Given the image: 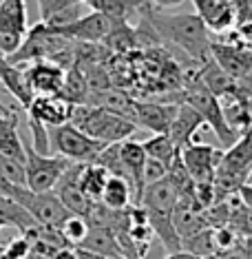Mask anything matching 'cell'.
<instances>
[{"label": "cell", "mask_w": 252, "mask_h": 259, "mask_svg": "<svg viewBox=\"0 0 252 259\" xmlns=\"http://www.w3.org/2000/svg\"><path fill=\"white\" fill-rule=\"evenodd\" d=\"M69 124H73L82 133H86L89 138L102 144H115L122 140H128L137 128L133 120L111 113L102 107H91V104H73Z\"/></svg>", "instance_id": "obj_2"}, {"label": "cell", "mask_w": 252, "mask_h": 259, "mask_svg": "<svg viewBox=\"0 0 252 259\" xmlns=\"http://www.w3.org/2000/svg\"><path fill=\"white\" fill-rule=\"evenodd\" d=\"M0 84L3 89L9 93L11 98L22 107V111L29 109L31 100L36 98L29 87V82L25 78V69H20V64H11L7 62V58H0Z\"/></svg>", "instance_id": "obj_15"}, {"label": "cell", "mask_w": 252, "mask_h": 259, "mask_svg": "<svg viewBox=\"0 0 252 259\" xmlns=\"http://www.w3.org/2000/svg\"><path fill=\"white\" fill-rule=\"evenodd\" d=\"M199 82H201V84L217 98L230 96V93H239L237 80H234L232 75H228L224 69L213 60V58H208L206 62H201V69H199Z\"/></svg>", "instance_id": "obj_18"}, {"label": "cell", "mask_w": 252, "mask_h": 259, "mask_svg": "<svg viewBox=\"0 0 252 259\" xmlns=\"http://www.w3.org/2000/svg\"><path fill=\"white\" fill-rule=\"evenodd\" d=\"M84 3L93 11H99L111 22V27H115L128 22L133 14H139V7L146 0H84Z\"/></svg>", "instance_id": "obj_20"}, {"label": "cell", "mask_w": 252, "mask_h": 259, "mask_svg": "<svg viewBox=\"0 0 252 259\" xmlns=\"http://www.w3.org/2000/svg\"><path fill=\"white\" fill-rule=\"evenodd\" d=\"M58 231H60L62 239L67 241V246H80V241L86 237V233H89V222L84 220L82 215H67L64 217V222L58 226Z\"/></svg>", "instance_id": "obj_28"}, {"label": "cell", "mask_w": 252, "mask_h": 259, "mask_svg": "<svg viewBox=\"0 0 252 259\" xmlns=\"http://www.w3.org/2000/svg\"><path fill=\"white\" fill-rule=\"evenodd\" d=\"M237 87H239V93H241L243 98H252V69L237 80Z\"/></svg>", "instance_id": "obj_34"}, {"label": "cell", "mask_w": 252, "mask_h": 259, "mask_svg": "<svg viewBox=\"0 0 252 259\" xmlns=\"http://www.w3.org/2000/svg\"><path fill=\"white\" fill-rule=\"evenodd\" d=\"M109 180V173L104 166H99L97 162H84L80 170V191L89 202H99V195H102V188Z\"/></svg>", "instance_id": "obj_23"}, {"label": "cell", "mask_w": 252, "mask_h": 259, "mask_svg": "<svg viewBox=\"0 0 252 259\" xmlns=\"http://www.w3.org/2000/svg\"><path fill=\"white\" fill-rule=\"evenodd\" d=\"M142 149L146 153V157H153V160L162 162L164 166H171V162L175 160V155H179V151L175 149V144L171 142L166 133H155L153 138L144 140L142 142Z\"/></svg>", "instance_id": "obj_27"}, {"label": "cell", "mask_w": 252, "mask_h": 259, "mask_svg": "<svg viewBox=\"0 0 252 259\" xmlns=\"http://www.w3.org/2000/svg\"><path fill=\"white\" fill-rule=\"evenodd\" d=\"M78 248H84V250H91L95 255H102L107 259H120L124 257L120 250V244H117L113 231L109 226H89V233L86 237L80 241Z\"/></svg>", "instance_id": "obj_19"}, {"label": "cell", "mask_w": 252, "mask_h": 259, "mask_svg": "<svg viewBox=\"0 0 252 259\" xmlns=\"http://www.w3.org/2000/svg\"><path fill=\"white\" fill-rule=\"evenodd\" d=\"M210 58L228 75H232L234 80H239L252 69V49L245 45L215 42V40H210Z\"/></svg>", "instance_id": "obj_9"}, {"label": "cell", "mask_w": 252, "mask_h": 259, "mask_svg": "<svg viewBox=\"0 0 252 259\" xmlns=\"http://www.w3.org/2000/svg\"><path fill=\"white\" fill-rule=\"evenodd\" d=\"M78 7L73 0H38V9H40V22L51 20L54 16L62 14V11Z\"/></svg>", "instance_id": "obj_29"}, {"label": "cell", "mask_w": 252, "mask_h": 259, "mask_svg": "<svg viewBox=\"0 0 252 259\" xmlns=\"http://www.w3.org/2000/svg\"><path fill=\"white\" fill-rule=\"evenodd\" d=\"M22 40L25 36H20V33H11V31H0V54L5 58L11 56L16 49L22 45Z\"/></svg>", "instance_id": "obj_32"}, {"label": "cell", "mask_w": 252, "mask_h": 259, "mask_svg": "<svg viewBox=\"0 0 252 259\" xmlns=\"http://www.w3.org/2000/svg\"><path fill=\"white\" fill-rule=\"evenodd\" d=\"M49 29L58 33V36L73 40V42H104V38L111 31V22L99 11H91L86 16H78V18L67 22V25H58Z\"/></svg>", "instance_id": "obj_8"}, {"label": "cell", "mask_w": 252, "mask_h": 259, "mask_svg": "<svg viewBox=\"0 0 252 259\" xmlns=\"http://www.w3.org/2000/svg\"><path fill=\"white\" fill-rule=\"evenodd\" d=\"M150 3L155 5V7H173V5H179V3H184V0H150Z\"/></svg>", "instance_id": "obj_39"}, {"label": "cell", "mask_w": 252, "mask_h": 259, "mask_svg": "<svg viewBox=\"0 0 252 259\" xmlns=\"http://www.w3.org/2000/svg\"><path fill=\"white\" fill-rule=\"evenodd\" d=\"M29 252H31V244L25 235L11 239L7 246H3V252H0V259H25Z\"/></svg>", "instance_id": "obj_30"}, {"label": "cell", "mask_w": 252, "mask_h": 259, "mask_svg": "<svg viewBox=\"0 0 252 259\" xmlns=\"http://www.w3.org/2000/svg\"><path fill=\"white\" fill-rule=\"evenodd\" d=\"M11 199H16L22 208H27V213L36 220L40 226H49V228H58L64 222V217L71 215L64 204L58 199L54 191L46 193H33L27 186H14L11 191Z\"/></svg>", "instance_id": "obj_6"}, {"label": "cell", "mask_w": 252, "mask_h": 259, "mask_svg": "<svg viewBox=\"0 0 252 259\" xmlns=\"http://www.w3.org/2000/svg\"><path fill=\"white\" fill-rule=\"evenodd\" d=\"M0 228H5V224H3V222H0ZM0 252H3V244H0Z\"/></svg>", "instance_id": "obj_41"}, {"label": "cell", "mask_w": 252, "mask_h": 259, "mask_svg": "<svg viewBox=\"0 0 252 259\" xmlns=\"http://www.w3.org/2000/svg\"><path fill=\"white\" fill-rule=\"evenodd\" d=\"M20 115H0V155L25 164V142L18 133Z\"/></svg>", "instance_id": "obj_21"}, {"label": "cell", "mask_w": 252, "mask_h": 259, "mask_svg": "<svg viewBox=\"0 0 252 259\" xmlns=\"http://www.w3.org/2000/svg\"><path fill=\"white\" fill-rule=\"evenodd\" d=\"M69 164L71 160L67 157L38 153L31 144H25V186L33 193L54 191Z\"/></svg>", "instance_id": "obj_4"}, {"label": "cell", "mask_w": 252, "mask_h": 259, "mask_svg": "<svg viewBox=\"0 0 252 259\" xmlns=\"http://www.w3.org/2000/svg\"><path fill=\"white\" fill-rule=\"evenodd\" d=\"M232 14H234V27L245 20H252V0H232Z\"/></svg>", "instance_id": "obj_33"}, {"label": "cell", "mask_w": 252, "mask_h": 259, "mask_svg": "<svg viewBox=\"0 0 252 259\" xmlns=\"http://www.w3.org/2000/svg\"><path fill=\"white\" fill-rule=\"evenodd\" d=\"M73 3H75V5H82V3H84V0H73Z\"/></svg>", "instance_id": "obj_42"}, {"label": "cell", "mask_w": 252, "mask_h": 259, "mask_svg": "<svg viewBox=\"0 0 252 259\" xmlns=\"http://www.w3.org/2000/svg\"><path fill=\"white\" fill-rule=\"evenodd\" d=\"M201 259H219V255H208V257H201Z\"/></svg>", "instance_id": "obj_40"}, {"label": "cell", "mask_w": 252, "mask_h": 259, "mask_svg": "<svg viewBox=\"0 0 252 259\" xmlns=\"http://www.w3.org/2000/svg\"><path fill=\"white\" fill-rule=\"evenodd\" d=\"M166 170L168 168L164 166L162 162L153 160V157H146V162H144V186L164 180V178H166Z\"/></svg>", "instance_id": "obj_31"}, {"label": "cell", "mask_w": 252, "mask_h": 259, "mask_svg": "<svg viewBox=\"0 0 252 259\" xmlns=\"http://www.w3.org/2000/svg\"><path fill=\"white\" fill-rule=\"evenodd\" d=\"M219 255V259H248L245 257V250H243V246H232V248H228L224 252H217Z\"/></svg>", "instance_id": "obj_37"}, {"label": "cell", "mask_w": 252, "mask_h": 259, "mask_svg": "<svg viewBox=\"0 0 252 259\" xmlns=\"http://www.w3.org/2000/svg\"><path fill=\"white\" fill-rule=\"evenodd\" d=\"M29 29L25 0H0V31L25 36Z\"/></svg>", "instance_id": "obj_22"}, {"label": "cell", "mask_w": 252, "mask_h": 259, "mask_svg": "<svg viewBox=\"0 0 252 259\" xmlns=\"http://www.w3.org/2000/svg\"><path fill=\"white\" fill-rule=\"evenodd\" d=\"M46 138H49V149H54L58 155L67 157L71 162H93L97 153L107 146L89 138L86 133H82L80 128H75L69 122L46 128Z\"/></svg>", "instance_id": "obj_5"}, {"label": "cell", "mask_w": 252, "mask_h": 259, "mask_svg": "<svg viewBox=\"0 0 252 259\" xmlns=\"http://www.w3.org/2000/svg\"><path fill=\"white\" fill-rule=\"evenodd\" d=\"M237 36L243 45H252V20H245L241 25H237Z\"/></svg>", "instance_id": "obj_35"}, {"label": "cell", "mask_w": 252, "mask_h": 259, "mask_svg": "<svg viewBox=\"0 0 252 259\" xmlns=\"http://www.w3.org/2000/svg\"><path fill=\"white\" fill-rule=\"evenodd\" d=\"M117 151H120V160L124 164V170L128 175V184H131V191L135 195V202H139V195L144 191V162H146V153L142 149V142H135V140H122L117 144Z\"/></svg>", "instance_id": "obj_12"}, {"label": "cell", "mask_w": 252, "mask_h": 259, "mask_svg": "<svg viewBox=\"0 0 252 259\" xmlns=\"http://www.w3.org/2000/svg\"><path fill=\"white\" fill-rule=\"evenodd\" d=\"M204 126V120L199 117V113L188 104L179 102L177 111H175V117L168 126V138L175 144V149L181 151L184 146H188L190 142H195V133Z\"/></svg>", "instance_id": "obj_14"}, {"label": "cell", "mask_w": 252, "mask_h": 259, "mask_svg": "<svg viewBox=\"0 0 252 259\" xmlns=\"http://www.w3.org/2000/svg\"><path fill=\"white\" fill-rule=\"evenodd\" d=\"M179 102H184V104H188V107L195 109L197 113H199V117L204 120V124L210 126V131H213L217 138H219V142L224 144L226 149L239 138V135L226 124L224 113H221L219 98L213 96V93H210L206 87L199 82V75L186 82L184 91H181L179 98H177V104Z\"/></svg>", "instance_id": "obj_3"}, {"label": "cell", "mask_w": 252, "mask_h": 259, "mask_svg": "<svg viewBox=\"0 0 252 259\" xmlns=\"http://www.w3.org/2000/svg\"><path fill=\"white\" fill-rule=\"evenodd\" d=\"M237 195L243 202V206H248V208L252 210V184L250 182H245V184H241L237 188Z\"/></svg>", "instance_id": "obj_36"}, {"label": "cell", "mask_w": 252, "mask_h": 259, "mask_svg": "<svg viewBox=\"0 0 252 259\" xmlns=\"http://www.w3.org/2000/svg\"><path fill=\"white\" fill-rule=\"evenodd\" d=\"M0 58H3V54H0Z\"/></svg>", "instance_id": "obj_43"}, {"label": "cell", "mask_w": 252, "mask_h": 259, "mask_svg": "<svg viewBox=\"0 0 252 259\" xmlns=\"http://www.w3.org/2000/svg\"><path fill=\"white\" fill-rule=\"evenodd\" d=\"M27 64L29 67L25 69V78L31 87L33 96H58L60 93L67 69L49 60H33Z\"/></svg>", "instance_id": "obj_10"}, {"label": "cell", "mask_w": 252, "mask_h": 259, "mask_svg": "<svg viewBox=\"0 0 252 259\" xmlns=\"http://www.w3.org/2000/svg\"><path fill=\"white\" fill-rule=\"evenodd\" d=\"M164 259H201V257H197V255H192V252H188V250L179 248V250H175V252H168Z\"/></svg>", "instance_id": "obj_38"}, {"label": "cell", "mask_w": 252, "mask_h": 259, "mask_svg": "<svg viewBox=\"0 0 252 259\" xmlns=\"http://www.w3.org/2000/svg\"><path fill=\"white\" fill-rule=\"evenodd\" d=\"M179 157L184 162L186 170L192 178V182H213L215 170L219 166L221 151L215 149L213 144L204 142H190L188 146L179 151Z\"/></svg>", "instance_id": "obj_7"}, {"label": "cell", "mask_w": 252, "mask_h": 259, "mask_svg": "<svg viewBox=\"0 0 252 259\" xmlns=\"http://www.w3.org/2000/svg\"><path fill=\"white\" fill-rule=\"evenodd\" d=\"M71 109L73 104H69L60 96H36L29 104L27 115L31 122H38L44 128H51L67 124L69 117H71Z\"/></svg>", "instance_id": "obj_11"}, {"label": "cell", "mask_w": 252, "mask_h": 259, "mask_svg": "<svg viewBox=\"0 0 252 259\" xmlns=\"http://www.w3.org/2000/svg\"><path fill=\"white\" fill-rule=\"evenodd\" d=\"M0 222H3L5 226L18 228L20 233L38 226V222L27 213V208H22L16 199H11L7 195H0Z\"/></svg>", "instance_id": "obj_25"}, {"label": "cell", "mask_w": 252, "mask_h": 259, "mask_svg": "<svg viewBox=\"0 0 252 259\" xmlns=\"http://www.w3.org/2000/svg\"><path fill=\"white\" fill-rule=\"evenodd\" d=\"M195 5V11L199 20L208 31L215 33H226L234 27V14H232V3L228 0H190Z\"/></svg>", "instance_id": "obj_13"}, {"label": "cell", "mask_w": 252, "mask_h": 259, "mask_svg": "<svg viewBox=\"0 0 252 259\" xmlns=\"http://www.w3.org/2000/svg\"><path fill=\"white\" fill-rule=\"evenodd\" d=\"M219 102H221V113H224L226 124L237 135L245 133L252 126V113L248 107V98H243L241 93H230V96L219 98Z\"/></svg>", "instance_id": "obj_17"}, {"label": "cell", "mask_w": 252, "mask_h": 259, "mask_svg": "<svg viewBox=\"0 0 252 259\" xmlns=\"http://www.w3.org/2000/svg\"><path fill=\"white\" fill-rule=\"evenodd\" d=\"M175 111H177V102H137L135 107V124L148 128L153 133H168Z\"/></svg>", "instance_id": "obj_16"}, {"label": "cell", "mask_w": 252, "mask_h": 259, "mask_svg": "<svg viewBox=\"0 0 252 259\" xmlns=\"http://www.w3.org/2000/svg\"><path fill=\"white\" fill-rule=\"evenodd\" d=\"M131 197H133V191L128 186V182L122 178H115V175H109L107 184L102 188V195H99V202L111 210H124L131 206Z\"/></svg>", "instance_id": "obj_24"}, {"label": "cell", "mask_w": 252, "mask_h": 259, "mask_svg": "<svg viewBox=\"0 0 252 259\" xmlns=\"http://www.w3.org/2000/svg\"><path fill=\"white\" fill-rule=\"evenodd\" d=\"M139 16L150 25L157 38L175 45L181 54L199 64L210 58V31L197 14H166L162 7H155L150 0H146L139 7Z\"/></svg>", "instance_id": "obj_1"}, {"label": "cell", "mask_w": 252, "mask_h": 259, "mask_svg": "<svg viewBox=\"0 0 252 259\" xmlns=\"http://www.w3.org/2000/svg\"><path fill=\"white\" fill-rule=\"evenodd\" d=\"M89 87H86V80L84 75L80 73V69L71 64V67L64 71V82H62V89H60V96L62 100H67L69 104H86L89 100Z\"/></svg>", "instance_id": "obj_26"}]
</instances>
